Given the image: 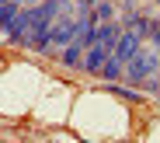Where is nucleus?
<instances>
[{
    "label": "nucleus",
    "instance_id": "7",
    "mask_svg": "<svg viewBox=\"0 0 160 143\" xmlns=\"http://www.w3.org/2000/svg\"><path fill=\"white\" fill-rule=\"evenodd\" d=\"M21 4H38V0H21Z\"/></svg>",
    "mask_w": 160,
    "mask_h": 143
},
{
    "label": "nucleus",
    "instance_id": "2",
    "mask_svg": "<svg viewBox=\"0 0 160 143\" xmlns=\"http://www.w3.org/2000/svg\"><path fill=\"white\" fill-rule=\"evenodd\" d=\"M157 70H160V42H150L146 49H143V45L136 49V56L129 60L125 77H129V84H143V80H150Z\"/></svg>",
    "mask_w": 160,
    "mask_h": 143
},
{
    "label": "nucleus",
    "instance_id": "1",
    "mask_svg": "<svg viewBox=\"0 0 160 143\" xmlns=\"http://www.w3.org/2000/svg\"><path fill=\"white\" fill-rule=\"evenodd\" d=\"M118 39H122V28L118 24H112V21H101L98 24V35H94V42L87 45V52H84V66L87 73H101V66L108 63V56L118 49Z\"/></svg>",
    "mask_w": 160,
    "mask_h": 143
},
{
    "label": "nucleus",
    "instance_id": "4",
    "mask_svg": "<svg viewBox=\"0 0 160 143\" xmlns=\"http://www.w3.org/2000/svg\"><path fill=\"white\" fill-rule=\"evenodd\" d=\"M112 91H115L118 98H125V101H136V98H139V94L132 91V87H122V84H115V80H112Z\"/></svg>",
    "mask_w": 160,
    "mask_h": 143
},
{
    "label": "nucleus",
    "instance_id": "3",
    "mask_svg": "<svg viewBox=\"0 0 160 143\" xmlns=\"http://www.w3.org/2000/svg\"><path fill=\"white\" fill-rule=\"evenodd\" d=\"M21 0H0V24H4V32L11 35V28H14V21L21 18Z\"/></svg>",
    "mask_w": 160,
    "mask_h": 143
},
{
    "label": "nucleus",
    "instance_id": "6",
    "mask_svg": "<svg viewBox=\"0 0 160 143\" xmlns=\"http://www.w3.org/2000/svg\"><path fill=\"white\" fill-rule=\"evenodd\" d=\"M80 4H84V7H94V4H98V0H80Z\"/></svg>",
    "mask_w": 160,
    "mask_h": 143
},
{
    "label": "nucleus",
    "instance_id": "5",
    "mask_svg": "<svg viewBox=\"0 0 160 143\" xmlns=\"http://www.w3.org/2000/svg\"><path fill=\"white\" fill-rule=\"evenodd\" d=\"M112 18V4H94V21H108Z\"/></svg>",
    "mask_w": 160,
    "mask_h": 143
}]
</instances>
